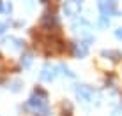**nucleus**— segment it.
Instances as JSON below:
<instances>
[{"instance_id": "1", "label": "nucleus", "mask_w": 122, "mask_h": 116, "mask_svg": "<svg viewBox=\"0 0 122 116\" xmlns=\"http://www.w3.org/2000/svg\"><path fill=\"white\" fill-rule=\"evenodd\" d=\"M27 109L34 111V113L37 114H43V116H48L50 114V107H48V100L43 97H30L27 100V104H25Z\"/></svg>"}, {"instance_id": "2", "label": "nucleus", "mask_w": 122, "mask_h": 116, "mask_svg": "<svg viewBox=\"0 0 122 116\" xmlns=\"http://www.w3.org/2000/svg\"><path fill=\"white\" fill-rule=\"evenodd\" d=\"M115 5H117V0H97V7L101 11V16H106V18H110L113 14H119Z\"/></svg>"}, {"instance_id": "3", "label": "nucleus", "mask_w": 122, "mask_h": 116, "mask_svg": "<svg viewBox=\"0 0 122 116\" xmlns=\"http://www.w3.org/2000/svg\"><path fill=\"white\" fill-rule=\"evenodd\" d=\"M57 70H58V67H55V65L44 63L43 69H41V72H39V79H41V81H46V83H51V81L58 76Z\"/></svg>"}, {"instance_id": "4", "label": "nucleus", "mask_w": 122, "mask_h": 116, "mask_svg": "<svg viewBox=\"0 0 122 116\" xmlns=\"http://www.w3.org/2000/svg\"><path fill=\"white\" fill-rule=\"evenodd\" d=\"M76 95H78L80 100L90 102L92 98H94V95H96V90L92 88V86H87V85H78L76 86Z\"/></svg>"}, {"instance_id": "5", "label": "nucleus", "mask_w": 122, "mask_h": 116, "mask_svg": "<svg viewBox=\"0 0 122 116\" xmlns=\"http://www.w3.org/2000/svg\"><path fill=\"white\" fill-rule=\"evenodd\" d=\"M2 44L5 48H9V49H12V51H20V49H23V46H25V42L21 39H18V37H5V39L2 40Z\"/></svg>"}, {"instance_id": "6", "label": "nucleus", "mask_w": 122, "mask_h": 116, "mask_svg": "<svg viewBox=\"0 0 122 116\" xmlns=\"http://www.w3.org/2000/svg\"><path fill=\"white\" fill-rule=\"evenodd\" d=\"M87 53H89V42H78V44H74V55H76V58H85L87 56Z\"/></svg>"}, {"instance_id": "7", "label": "nucleus", "mask_w": 122, "mask_h": 116, "mask_svg": "<svg viewBox=\"0 0 122 116\" xmlns=\"http://www.w3.org/2000/svg\"><path fill=\"white\" fill-rule=\"evenodd\" d=\"M20 62H21L23 69H28L32 65V62H34V55H32V53H25V55H21V60H20Z\"/></svg>"}, {"instance_id": "8", "label": "nucleus", "mask_w": 122, "mask_h": 116, "mask_svg": "<svg viewBox=\"0 0 122 116\" xmlns=\"http://www.w3.org/2000/svg\"><path fill=\"white\" fill-rule=\"evenodd\" d=\"M21 86H23V83L21 81H20V79H14V81H11L9 83V90H11V92H20V90H21Z\"/></svg>"}, {"instance_id": "9", "label": "nucleus", "mask_w": 122, "mask_h": 116, "mask_svg": "<svg viewBox=\"0 0 122 116\" xmlns=\"http://www.w3.org/2000/svg\"><path fill=\"white\" fill-rule=\"evenodd\" d=\"M58 70H62V74H64V76H67V77H71V79L74 77V72H73L69 67H67V65H64V63L58 65Z\"/></svg>"}, {"instance_id": "10", "label": "nucleus", "mask_w": 122, "mask_h": 116, "mask_svg": "<svg viewBox=\"0 0 122 116\" xmlns=\"http://www.w3.org/2000/svg\"><path fill=\"white\" fill-rule=\"evenodd\" d=\"M108 25H110V18H106V16H101V19H99V27L106 28Z\"/></svg>"}, {"instance_id": "11", "label": "nucleus", "mask_w": 122, "mask_h": 116, "mask_svg": "<svg viewBox=\"0 0 122 116\" xmlns=\"http://www.w3.org/2000/svg\"><path fill=\"white\" fill-rule=\"evenodd\" d=\"M64 12H66L67 16H73V9H71L69 4H64Z\"/></svg>"}, {"instance_id": "12", "label": "nucleus", "mask_w": 122, "mask_h": 116, "mask_svg": "<svg viewBox=\"0 0 122 116\" xmlns=\"http://www.w3.org/2000/svg\"><path fill=\"white\" fill-rule=\"evenodd\" d=\"M115 37H117L119 40H122V27H119V28L115 30Z\"/></svg>"}, {"instance_id": "13", "label": "nucleus", "mask_w": 122, "mask_h": 116, "mask_svg": "<svg viewBox=\"0 0 122 116\" xmlns=\"http://www.w3.org/2000/svg\"><path fill=\"white\" fill-rule=\"evenodd\" d=\"M5 30H7V25L5 23H0V35L5 34Z\"/></svg>"}, {"instance_id": "14", "label": "nucleus", "mask_w": 122, "mask_h": 116, "mask_svg": "<svg viewBox=\"0 0 122 116\" xmlns=\"http://www.w3.org/2000/svg\"><path fill=\"white\" fill-rule=\"evenodd\" d=\"M112 116H122V113H113Z\"/></svg>"}, {"instance_id": "15", "label": "nucleus", "mask_w": 122, "mask_h": 116, "mask_svg": "<svg viewBox=\"0 0 122 116\" xmlns=\"http://www.w3.org/2000/svg\"><path fill=\"white\" fill-rule=\"evenodd\" d=\"M2 11H4V4L0 2V12H2Z\"/></svg>"}, {"instance_id": "16", "label": "nucleus", "mask_w": 122, "mask_h": 116, "mask_svg": "<svg viewBox=\"0 0 122 116\" xmlns=\"http://www.w3.org/2000/svg\"><path fill=\"white\" fill-rule=\"evenodd\" d=\"M81 2H83V0H76V4H81Z\"/></svg>"}]
</instances>
